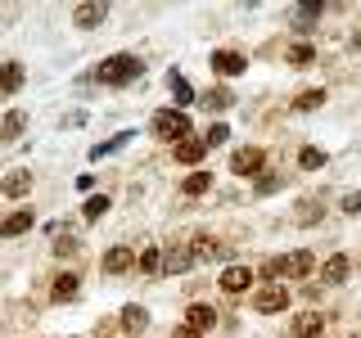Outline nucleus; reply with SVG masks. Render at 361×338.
<instances>
[{
	"mask_svg": "<svg viewBox=\"0 0 361 338\" xmlns=\"http://www.w3.org/2000/svg\"><path fill=\"white\" fill-rule=\"evenodd\" d=\"M298 163H302V167H307V172H312V167H325V154L316 149V144H307V149L298 154Z\"/></svg>",
	"mask_w": 361,
	"mask_h": 338,
	"instance_id": "obj_33",
	"label": "nucleus"
},
{
	"mask_svg": "<svg viewBox=\"0 0 361 338\" xmlns=\"http://www.w3.org/2000/svg\"><path fill=\"white\" fill-rule=\"evenodd\" d=\"M172 338H203V334H195V330H190V325H180V330H176Z\"/></svg>",
	"mask_w": 361,
	"mask_h": 338,
	"instance_id": "obj_36",
	"label": "nucleus"
},
{
	"mask_svg": "<svg viewBox=\"0 0 361 338\" xmlns=\"http://www.w3.org/2000/svg\"><path fill=\"white\" fill-rule=\"evenodd\" d=\"M23 86V63H0V95H14Z\"/></svg>",
	"mask_w": 361,
	"mask_h": 338,
	"instance_id": "obj_21",
	"label": "nucleus"
},
{
	"mask_svg": "<svg viewBox=\"0 0 361 338\" xmlns=\"http://www.w3.org/2000/svg\"><path fill=\"white\" fill-rule=\"evenodd\" d=\"M262 167H267V154L257 149V144H244V149L231 154V172H235V176H257Z\"/></svg>",
	"mask_w": 361,
	"mask_h": 338,
	"instance_id": "obj_4",
	"label": "nucleus"
},
{
	"mask_svg": "<svg viewBox=\"0 0 361 338\" xmlns=\"http://www.w3.org/2000/svg\"><path fill=\"white\" fill-rule=\"evenodd\" d=\"M203 154H208V144H203V140H195V135L176 144V163H199Z\"/></svg>",
	"mask_w": 361,
	"mask_h": 338,
	"instance_id": "obj_22",
	"label": "nucleus"
},
{
	"mask_svg": "<svg viewBox=\"0 0 361 338\" xmlns=\"http://www.w3.org/2000/svg\"><path fill=\"white\" fill-rule=\"evenodd\" d=\"M321 330H325V315L321 311H307V315H298V320H293L289 338H316Z\"/></svg>",
	"mask_w": 361,
	"mask_h": 338,
	"instance_id": "obj_13",
	"label": "nucleus"
},
{
	"mask_svg": "<svg viewBox=\"0 0 361 338\" xmlns=\"http://www.w3.org/2000/svg\"><path fill=\"white\" fill-rule=\"evenodd\" d=\"M325 104V90H302L298 99H293V108L298 113H312V108H321Z\"/></svg>",
	"mask_w": 361,
	"mask_h": 338,
	"instance_id": "obj_28",
	"label": "nucleus"
},
{
	"mask_svg": "<svg viewBox=\"0 0 361 338\" xmlns=\"http://www.w3.org/2000/svg\"><path fill=\"white\" fill-rule=\"evenodd\" d=\"M167 86H172V95H176V108H180V113H185V104H199L195 86H190L180 73H167Z\"/></svg>",
	"mask_w": 361,
	"mask_h": 338,
	"instance_id": "obj_15",
	"label": "nucleus"
},
{
	"mask_svg": "<svg viewBox=\"0 0 361 338\" xmlns=\"http://www.w3.org/2000/svg\"><path fill=\"white\" fill-rule=\"evenodd\" d=\"M185 325H190L195 334H203V330H212V325H217V311H212V307H203V302H195V307L185 311Z\"/></svg>",
	"mask_w": 361,
	"mask_h": 338,
	"instance_id": "obj_17",
	"label": "nucleus"
},
{
	"mask_svg": "<svg viewBox=\"0 0 361 338\" xmlns=\"http://www.w3.org/2000/svg\"><path fill=\"white\" fill-rule=\"evenodd\" d=\"M23 127H27V113H18V108H14V113H5V122H0V140H5V144H9V140H18Z\"/></svg>",
	"mask_w": 361,
	"mask_h": 338,
	"instance_id": "obj_20",
	"label": "nucleus"
},
{
	"mask_svg": "<svg viewBox=\"0 0 361 338\" xmlns=\"http://www.w3.org/2000/svg\"><path fill=\"white\" fill-rule=\"evenodd\" d=\"M27 189H32V172H9L0 180V194H9V199H23Z\"/></svg>",
	"mask_w": 361,
	"mask_h": 338,
	"instance_id": "obj_18",
	"label": "nucleus"
},
{
	"mask_svg": "<svg viewBox=\"0 0 361 338\" xmlns=\"http://www.w3.org/2000/svg\"><path fill=\"white\" fill-rule=\"evenodd\" d=\"M212 73L217 77H240L244 73V54L240 50H217L212 54Z\"/></svg>",
	"mask_w": 361,
	"mask_h": 338,
	"instance_id": "obj_8",
	"label": "nucleus"
},
{
	"mask_svg": "<svg viewBox=\"0 0 361 338\" xmlns=\"http://www.w3.org/2000/svg\"><path fill=\"white\" fill-rule=\"evenodd\" d=\"M104 212H109V194H90L86 208H82V217H86V221H99Z\"/></svg>",
	"mask_w": 361,
	"mask_h": 338,
	"instance_id": "obj_27",
	"label": "nucleus"
},
{
	"mask_svg": "<svg viewBox=\"0 0 361 338\" xmlns=\"http://www.w3.org/2000/svg\"><path fill=\"white\" fill-rule=\"evenodd\" d=\"M253 307L262 311V315L285 311V307H289V289H285V284H262V289L253 293Z\"/></svg>",
	"mask_w": 361,
	"mask_h": 338,
	"instance_id": "obj_5",
	"label": "nucleus"
},
{
	"mask_svg": "<svg viewBox=\"0 0 361 338\" xmlns=\"http://www.w3.org/2000/svg\"><path fill=\"white\" fill-rule=\"evenodd\" d=\"M135 266V253H131V248H109V253H104V270H109V275H122V270H131Z\"/></svg>",
	"mask_w": 361,
	"mask_h": 338,
	"instance_id": "obj_14",
	"label": "nucleus"
},
{
	"mask_svg": "<svg viewBox=\"0 0 361 338\" xmlns=\"http://www.w3.org/2000/svg\"><path fill=\"white\" fill-rule=\"evenodd\" d=\"M321 280H325V284H343V280H348V257H343V253H334L330 262L321 266Z\"/></svg>",
	"mask_w": 361,
	"mask_h": 338,
	"instance_id": "obj_19",
	"label": "nucleus"
},
{
	"mask_svg": "<svg viewBox=\"0 0 361 338\" xmlns=\"http://www.w3.org/2000/svg\"><path fill=\"white\" fill-rule=\"evenodd\" d=\"M221 253H226V244H217L212 234H199L195 239V257H203V262H208V257H221Z\"/></svg>",
	"mask_w": 361,
	"mask_h": 338,
	"instance_id": "obj_25",
	"label": "nucleus"
},
{
	"mask_svg": "<svg viewBox=\"0 0 361 338\" xmlns=\"http://www.w3.org/2000/svg\"><path fill=\"white\" fill-rule=\"evenodd\" d=\"M316 221H321V203H316V199H302L298 203V225H316Z\"/></svg>",
	"mask_w": 361,
	"mask_h": 338,
	"instance_id": "obj_31",
	"label": "nucleus"
},
{
	"mask_svg": "<svg viewBox=\"0 0 361 338\" xmlns=\"http://www.w3.org/2000/svg\"><path fill=\"white\" fill-rule=\"evenodd\" d=\"M280 185H285V176H262L257 180V194H276Z\"/></svg>",
	"mask_w": 361,
	"mask_h": 338,
	"instance_id": "obj_34",
	"label": "nucleus"
},
{
	"mask_svg": "<svg viewBox=\"0 0 361 338\" xmlns=\"http://www.w3.org/2000/svg\"><path fill=\"white\" fill-rule=\"evenodd\" d=\"M208 185H212V172H190V176H185V185H180V189H185V194L195 199V194H208Z\"/></svg>",
	"mask_w": 361,
	"mask_h": 338,
	"instance_id": "obj_24",
	"label": "nucleus"
},
{
	"mask_svg": "<svg viewBox=\"0 0 361 338\" xmlns=\"http://www.w3.org/2000/svg\"><path fill=\"white\" fill-rule=\"evenodd\" d=\"M32 221H37V217H32V212H27V208H18V212H9V217H5V221H0V239H18V234H27V230H32Z\"/></svg>",
	"mask_w": 361,
	"mask_h": 338,
	"instance_id": "obj_7",
	"label": "nucleus"
},
{
	"mask_svg": "<svg viewBox=\"0 0 361 338\" xmlns=\"http://www.w3.org/2000/svg\"><path fill=\"white\" fill-rule=\"evenodd\" d=\"M54 257H73L77 253V248H82V239H77V234H54Z\"/></svg>",
	"mask_w": 361,
	"mask_h": 338,
	"instance_id": "obj_30",
	"label": "nucleus"
},
{
	"mask_svg": "<svg viewBox=\"0 0 361 338\" xmlns=\"http://www.w3.org/2000/svg\"><path fill=\"white\" fill-rule=\"evenodd\" d=\"M343 212H348V217H357V212H361V194H348L343 199Z\"/></svg>",
	"mask_w": 361,
	"mask_h": 338,
	"instance_id": "obj_35",
	"label": "nucleus"
},
{
	"mask_svg": "<svg viewBox=\"0 0 361 338\" xmlns=\"http://www.w3.org/2000/svg\"><path fill=\"white\" fill-rule=\"evenodd\" d=\"M149 127H154V135H163V140H172V144L190 140V118H185L180 108H158Z\"/></svg>",
	"mask_w": 361,
	"mask_h": 338,
	"instance_id": "obj_3",
	"label": "nucleus"
},
{
	"mask_svg": "<svg viewBox=\"0 0 361 338\" xmlns=\"http://www.w3.org/2000/svg\"><path fill=\"white\" fill-rule=\"evenodd\" d=\"M104 18H109V5H99V0H90V5H77V9H73V23H77V27H99Z\"/></svg>",
	"mask_w": 361,
	"mask_h": 338,
	"instance_id": "obj_9",
	"label": "nucleus"
},
{
	"mask_svg": "<svg viewBox=\"0 0 361 338\" xmlns=\"http://www.w3.org/2000/svg\"><path fill=\"white\" fill-rule=\"evenodd\" d=\"M312 266H316V257H312V253H293V257H271V262L262 266V275H271V284H276L280 275H289V280H307V275H312Z\"/></svg>",
	"mask_w": 361,
	"mask_h": 338,
	"instance_id": "obj_2",
	"label": "nucleus"
},
{
	"mask_svg": "<svg viewBox=\"0 0 361 338\" xmlns=\"http://www.w3.org/2000/svg\"><path fill=\"white\" fill-rule=\"evenodd\" d=\"M226 140H231V127H226V122H212L208 135H203V144H208V149H217V144H226Z\"/></svg>",
	"mask_w": 361,
	"mask_h": 338,
	"instance_id": "obj_32",
	"label": "nucleus"
},
{
	"mask_svg": "<svg viewBox=\"0 0 361 338\" xmlns=\"http://www.w3.org/2000/svg\"><path fill=\"white\" fill-rule=\"evenodd\" d=\"M122 330H127L131 338H135V334H145V330H149V311H145L140 302H131V307H122Z\"/></svg>",
	"mask_w": 361,
	"mask_h": 338,
	"instance_id": "obj_11",
	"label": "nucleus"
},
{
	"mask_svg": "<svg viewBox=\"0 0 361 338\" xmlns=\"http://www.w3.org/2000/svg\"><path fill=\"white\" fill-rule=\"evenodd\" d=\"M353 45H357V50H361V32H357V37H353Z\"/></svg>",
	"mask_w": 361,
	"mask_h": 338,
	"instance_id": "obj_37",
	"label": "nucleus"
},
{
	"mask_svg": "<svg viewBox=\"0 0 361 338\" xmlns=\"http://www.w3.org/2000/svg\"><path fill=\"white\" fill-rule=\"evenodd\" d=\"M190 266H195V248L176 244V248H167V253H163V275H185Z\"/></svg>",
	"mask_w": 361,
	"mask_h": 338,
	"instance_id": "obj_6",
	"label": "nucleus"
},
{
	"mask_svg": "<svg viewBox=\"0 0 361 338\" xmlns=\"http://www.w3.org/2000/svg\"><path fill=\"white\" fill-rule=\"evenodd\" d=\"M135 266H140L145 275H158V270H163V253H158V248H145V253L135 257Z\"/></svg>",
	"mask_w": 361,
	"mask_h": 338,
	"instance_id": "obj_26",
	"label": "nucleus"
},
{
	"mask_svg": "<svg viewBox=\"0 0 361 338\" xmlns=\"http://www.w3.org/2000/svg\"><path fill=\"white\" fill-rule=\"evenodd\" d=\"M199 104L208 108V113H226V108L235 104V95L226 86H212V90H203V95H199Z\"/></svg>",
	"mask_w": 361,
	"mask_h": 338,
	"instance_id": "obj_16",
	"label": "nucleus"
},
{
	"mask_svg": "<svg viewBox=\"0 0 361 338\" xmlns=\"http://www.w3.org/2000/svg\"><path fill=\"white\" fill-rule=\"evenodd\" d=\"M77 289H82L77 270H63V275H54V284H50V298H54V302H73V298H77Z\"/></svg>",
	"mask_w": 361,
	"mask_h": 338,
	"instance_id": "obj_10",
	"label": "nucleus"
},
{
	"mask_svg": "<svg viewBox=\"0 0 361 338\" xmlns=\"http://www.w3.org/2000/svg\"><path fill=\"white\" fill-rule=\"evenodd\" d=\"M312 59H316V50H312V45H307V41H298V45H289V63H293V68H307Z\"/></svg>",
	"mask_w": 361,
	"mask_h": 338,
	"instance_id": "obj_29",
	"label": "nucleus"
},
{
	"mask_svg": "<svg viewBox=\"0 0 361 338\" xmlns=\"http://www.w3.org/2000/svg\"><path fill=\"white\" fill-rule=\"evenodd\" d=\"M248 284H253V270H248V266H226L221 270V289L226 293H244Z\"/></svg>",
	"mask_w": 361,
	"mask_h": 338,
	"instance_id": "obj_12",
	"label": "nucleus"
},
{
	"mask_svg": "<svg viewBox=\"0 0 361 338\" xmlns=\"http://www.w3.org/2000/svg\"><path fill=\"white\" fill-rule=\"evenodd\" d=\"M131 135H135V131H122V135H113V140H104V144H95V149H90V158H95V163H99V158L118 154L122 144H131Z\"/></svg>",
	"mask_w": 361,
	"mask_h": 338,
	"instance_id": "obj_23",
	"label": "nucleus"
},
{
	"mask_svg": "<svg viewBox=\"0 0 361 338\" xmlns=\"http://www.w3.org/2000/svg\"><path fill=\"white\" fill-rule=\"evenodd\" d=\"M140 73H145V63L135 59V54H113V59H104V63L95 68V82H104V86H131Z\"/></svg>",
	"mask_w": 361,
	"mask_h": 338,
	"instance_id": "obj_1",
	"label": "nucleus"
}]
</instances>
